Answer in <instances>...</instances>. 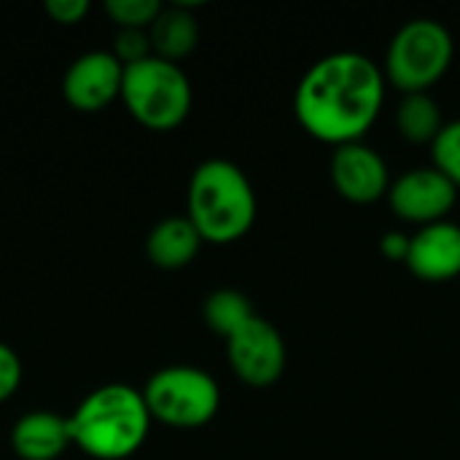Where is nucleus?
Listing matches in <instances>:
<instances>
[{
  "mask_svg": "<svg viewBox=\"0 0 460 460\" xmlns=\"http://www.w3.org/2000/svg\"><path fill=\"white\" fill-rule=\"evenodd\" d=\"M148 38H151L154 57L178 62L197 49L199 22H197L194 11L189 8V3L164 5L162 13L156 16V22L148 27Z\"/></svg>",
  "mask_w": 460,
  "mask_h": 460,
  "instance_id": "4468645a",
  "label": "nucleus"
},
{
  "mask_svg": "<svg viewBox=\"0 0 460 460\" xmlns=\"http://www.w3.org/2000/svg\"><path fill=\"white\" fill-rule=\"evenodd\" d=\"M151 412L143 391L108 383L94 388L67 418L73 445L94 460H124L148 439Z\"/></svg>",
  "mask_w": 460,
  "mask_h": 460,
  "instance_id": "f03ea898",
  "label": "nucleus"
},
{
  "mask_svg": "<svg viewBox=\"0 0 460 460\" xmlns=\"http://www.w3.org/2000/svg\"><path fill=\"white\" fill-rule=\"evenodd\" d=\"M329 178L334 191L350 205H375L388 197L394 183L383 154L364 140L334 148Z\"/></svg>",
  "mask_w": 460,
  "mask_h": 460,
  "instance_id": "1a4fd4ad",
  "label": "nucleus"
},
{
  "mask_svg": "<svg viewBox=\"0 0 460 460\" xmlns=\"http://www.w3.org/2000/svg\"><path fill=\"white\" fill-rule=\"evenodd\" d=\"M431 159L434 167L447 175L460 191V119L447 121L439 132V137L431 143Z\"/></svg>",
  "mask_w": 460,
  "mask_h": 460,
  "instance_id": "a211bd4d",
  "label": "nucleus"
},
{
  "mask_svg": "<svg viewBox=\"0 0 460 460\" xmlns=\"http://www.w3.org/2000/svg\"><path fill=\"white\" fill-rule=\"evenodd\" d=\"M380 253L388 259V261H407V253H410V234L404 232H385L383 240H380Z\"/></svg>",
  "mask_w": 460,
  "mask_h": 460,
  "instance_id": "4be33fe9",
  "label": "nucleus"
},
{
  "mask_svg": "<svg viewBox=\"0 0 460 460\" xmlns=\"http://www.w3.org/2000/svg\"><path fill=\"white\" fill-rule=\"evenodd\" d=\"M256 315L259 313L253 310L251 299L243 291H237V288H218L202 305L205 326L210 332H216L218 337H224V340H229L232 334H237Z\"/></svg>",
  "mask_w": 460,
  "mask_h": 460,
  "instance_id": "dca6fc26",
  "label": "nucleus"
},
{
  "mask_svg": "<svg viewBox=\"0 0 460 460\" xmlns=\"http://www.w3.org/2000/svg\"><path fill=\"white\" fill-rule=\"evenodd\" d=\"M202 248V237L186 216L162 218L146 240V253L159 270H181L189 267Z\"/></svg>",
  "mask_w": 460,
  "mask_h": 460,
  "instance_id": "ddd939ff",
  "label": "nucleus"
},
{
  "mask_svg": "<svg viewBox=\"0 0 460 460\" xmlns=\"http://www.w3.org/2000/svg\"><path fill=\"white\" fill-rule=\"evenodd\" d=\"M143 399L154 420L170 429H202L221 410V388L199 367L172 364L151 375Z\"/></svg>",
  "mask_w": 460,
  "mask_h": 460,
  "instance_id": "423d86ee",
  "label": "nucleus"
},
{
  "mask_svg": "<svg viewBox=\"0 0 460 460\" xmlns=\"http://www.w3.org/2000/svg\"><path fill=\"white\" fill-rule=\"evenodd\" d=\"M159 0H108L105 13L119 24V30H148L162 13Z\"/></svg>",
  "mask_w": 460,
  "mask_h": 460,
  "instance_id": "f3484780",
  "label": "nucleus"
},
{
  "mask_svg": "<svg viewBox=\"0 0 460 460\" xmlns=\"http://www.w3.org/2000/svg\"><path fill=\"white\" fill-rule=\"evenodd\" d=\"M445 116L439 102L431 97V92H418V94H402L399 108H396V129L407 143L423 146L434 143L445 127Z\"/></svg>",
  "mask_w": 460,
  "mask_h": 460,
  "instance_id": "2eb2a0df",
  "label": "nucleus"
},
{
  "mask_svg": "<svg viewBox=\"0 0 460 460\" xmlns=\"http://www.w3.org/2000/svg\"><path fill=\"white\" fill-rule=\"evenodd\" d=\"M22 385V358L5 342H0V404L11 399Z\"/></svg>",
  "mask_w": 460,
  "mask_h": 460,
  "instance_id": "aec40b11",
  "label": "nucleus"
},
{
  "mask_svg": "<svg viewBox=\"0 0 460 460\" xmlns=\"http://www.w3.org/2000/svg\"><path fill=\"white\" fill-rule=\"evenodd\" d=\"M388 81L383 67L361 51H334L313 62L296 84L294 116L326 146L361 143L383 113Z\"/></svg>",
  "mask_w": 460,
  "mask_h": 460,
  "instance_id": "f257e3e1",
  "label": "nucleus"
},
{
  "mask_svg": "<svg viewBox=\"0 0 460 460\" xmlns=\"http://www.w3.org/2000/svg\"><path fill=\"white\" fill-rule=\"evenodd\" d=\"M226 361L240 383L251 388H272L286 372V340L275 323L256 315L226 340Z\"/></svg>",
  "mask_w": 460,
  "mask_h": 460,
  "instance_id": "0eeeda50",
  "label": "nucleus"
},
{
  "mask_svg": "<svg viewBox=\"0 0 460 460\" xmlns=\"http://www.w3.org/2000/svg\"><path fill=\"white\" fill-rule=\"evenodd\" d=\"M259 202L251 178L229 159H205L197 164L186 194V218L202 243L232 245L256 224Z\"/></svg>",
  "mask_w": 460,
  "mask_h": 460,
  "instance_id": "7ed1b4c3",
  "label": "nucleus"
},
{
  "mask_svg": "<svg viewBox=\"0 0 460 460\" xmlns=\"http://www.w3.org/2000/svg\"><path fill=\"white\" fill-rule=\"evenodd\" d=\"M124 65L116 59L113 51L94 49L70 62L62 78L65 100L81 113H97L121 97Z\"/></svg>",
  "mask_w": 460,
  "mask_h": 460,
  "instance_id": "9d476101",
  "label": "nucleus"
},
{
  "mask_svg": "<svg viewBox=\"0 0 460 460\" xmlns=\"http://www.w3.org/2000/svg\"><path fill=\"white\" fill-rule=\"evenodd\" d=\"M46 13L59 24H75L89 13V3L86 0H49Z\"/></svg>",
  "mask_w": 460,
  "mask_h": 460,
  "instance_id": "412c9836",
  "label": "nucleus"
},
{
  "mask_svg": "<svg viewBox=\"0 0 460 460\" xmlns=\"http://www.w3.org/2000/svg\"><path fill=\"white\" fill-rule=\"evenodd\" d=\"M404 267L423 283H447L460 275V224L439 221L410 234Z\"/></svg>",
  "mask_w": 460,
  "mask_h": 460,
  "instance_id": "9b49d317",
  "label": "nucleus"
},
{
  "mask_svg": "<svg viewBox=\"0 0 460 460\" xmlns=\"http://www.w3.org/2000/svg\"><path fill=\"white\" fill-rule=\"evenodd\" d=\"M456 57V40L439 19H410L396 30L388 43L383 73L391 86L402 94L431 92Z\"/></svg>",
  "mask_w": 460,
  "mask_h": 460,
  "instance_id": "39448f33",
  "label": "nucleus"
},
{
  "mask_svg": "<svg viewBox=\"0 0 460 460\" xmlns=\"http://www.w3.org/2000/svg\"><path fill=\"white\" fill-rule=\"evenodd\" d=\"M116 59L127 67V65H135L146 57H151V38H148V30H119L116 35V49H113Z\"/></svg>",
  "mask_w": 460,
  "mask_h": 460,
  "instance_id": "6ab92c4d",
  "label": "nucleus"
},
{
  "mask_svg": "<svg viewBox=\"0 0 460 460\" xmlns=\"http://www.w3.org/2000/svg\"><path fill=\"white\" fill-rule=\"evenodd\" d=\"M121 100L137 124L154 132H170L186 121L194 94L178 62L151 54L124 67Z\"/></svg>",
  "mask_w": 460,
  "mask_h": 460,
  "instance_id": "20e7f679",
  "label": "nucleus"
},
{
  "mask_svg": "<svg viewBox=\"0 0 460 460\" xmlns=\"http://www.w3.org/2000/svg\"><path fill=\"white\" fill-rule=\"evenodd\" d=\"M70 445L67 418L49 410L27 412L11 429V447L22 460H57Z\"/></svg>",
  "mask_w": 460,
  "mask_h": 460,
  "instance_id": "f8f14e48",
  "label": "nucleus"
},
{
  "mask_svg": "<svg viewBox=\"0 0 460 460\" xmlns=\"http://www.w3.org/2000/svg\"><path fill=\"white\" fill-rule=\"evenodd\" d=\"M385 199L402 221L415 224L420 229L429 224L447 221V216L458 202V189L447 175H442L434 164H429L402 172L391 183Z\"/></svg>",
  "mask_w": 460,
  "mask_h": 460,
  "instance_id": "6e6552de",
  "label": "nucleus"
}]
</instances>
